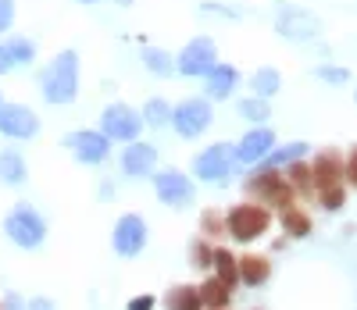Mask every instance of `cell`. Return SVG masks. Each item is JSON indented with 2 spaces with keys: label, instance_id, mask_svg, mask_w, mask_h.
<instances>
[{
  "label": "cell",
  "instance_id": "31",
  "mask_svg": "<svg viewBox=\"0 0 357 310\" xmlns=\"http://www.w3.org/2000/svg\"><path fill=\"white\" fill-rule=\"evenodd\" d=\"M236 114H240L243 121H250V125H264V121L272 118V107H268V100H261V97H243L240 104H236Z\"/></svg>",
  "mask_w": 357,
  "mask_h": 310
},
{
  "label": "cell",
  "instance_id": "44",
  "mask_svg": "<svg viewBox=\"0 0 357 310\" xmlns=\"http://www.w3.org/2000/svg\"><path fill=\"white\" fill-rule=\"evenodd\" d=\"M354 104H357V89H354Z\"/></svg>",
  "mask_w": 357,
  "mask_h": 310
},
{
  "label": "cell",
  "instance_id": "2",
  "mask_svg": "<svg viewBox=\"0 0 357 310\" xmlns=\"http://www.w3.org/2000/svg\"><path fill=\"white\" fill-rule=\"evenodd\" d=\"M40 93L54 107H65L79 97V54L61 50L54 61H47L40 72Z\"/></svg>",
  "mask_w": 357,
  "mask_h": 310
},
{
  "label": "cell",
  "instance_id": "34",
  "mask_svg": "<svg viewBox=\"0 0 357 310\" xmlns=\"http://www.w3.org/2000/svg\"><path fill=\"white\" fill-rule=\"evenodd\" d=\"M343 171H347V185H350V189H357V143H354V150L343 157Z\"/></svg>",
  "mask_w": 357,
  "mask_h": 310
},
{
  "label": "cell",
  "instance_id": "6",
  "mask_svg": "<svg viewBox=\"0 0 357 310\" xmlns=\"http://www.w3.org/2000/svg\"><path fill=\"white\" fill-rule=\"evenodd\" d=\"M236 168H240L236 164V146L232 143H211V146H204L193 157V182L225 185Z\"/></svg>",
  "mask_w": 357,
  "mask_h": 310
},
{
  "label": "cell",
  "instance_id": "24",
  "mask_svg": "<svg viewBox=\"0 0 357 310\" xmlns=\"http://www.w3.org/2000/svg\"><path fill=\"white\" fill-rule=\"evenodd\" d=\"M286 182L293 185L296 200H314V175H311V161H293L289 168H282Z\"/></svg>",
  "mask_w": 357,
  "mask_h": 310
},
{
  "label": "cell",
  "instance_id": "9",
  "mask_svg": "<svg viewBox=\"0 0 357 310\" xmlns=\"http://www.w3.org/2000/svg\"><path fill=\"white\" fill-rule=\"evenodd\" d=\"M100 132L111 139V143H136L139 132H143V114L122 100H114L100 111Z\"/></svg>",
  "mask_w": 357,
  "mask_h": 310
},
{
  "label": "cell",
  "instance_id": "21",
  "mask_svg": "<svg viewBox=\"0 0 357 310\" xmlns=\"http://www.w3.org/2000/svg\"><path fill=\"white\" fill-rule=\"evenodd\" d=\"M307 143H301V139H293V143H275V150L268 153V157L257 164V168H275V171H282V168H289L293 161H307Z\"/></svg>",
  "mask_w": 357,
  "mask_h": 310
},
{
  "label": "cell",
  "instance_id": "37",
  "mask_svg": "<svg viewBox=\"0 0 357 310\" xmlns=\"http://www.w3.org/2000/svg\"><path fill=\"white\" fill-rule=\"evenodd\" d=\"M0 307L4 310H29V300H22L18 293H8L4 300H0Z\"/></svg>",
  "mask_w": 357,
  "mask_h": 310
},
{
  "label": "cell",
  "instance_id": "40",
  "mask_svg": "<svg viewBox=\"0 0 357 310\" xmlns=\"http://www.w3.org/2000/svg\"><path fill=\"white\" fill-rule=\"evenodd\" d=\"M4 72H11V61H8V47L0 43V75H4Z\"/></svg>",
  "mask_w": 357,
  "mask_h": 310
},
{
  "label": "cell",
  "instance_id": "35",
  "mask_svg": "<svg viewBox=\"0 0 357 310\" xmlns=\"http://www.w3.org/2000/svg\"><path fill=\"white\" fill-rule=\"evenodd\" d=\"M15 25V0H0V33Z\"/></svg>",
  "mask_w": 357,
  "mask_h": 310
},
{
  "label": "cell",
  "instance_id": "28",
  "mask_svg": "<svg viewBox=\"0 0 357 310\" xmlns=\"http://www.w3.org/2000/svg\"><path fill=\"white\" fill-rule=\"evenodd\" d=\"M139 57H143V68L151 75H158V79H168L175 72V57L168 50H161V47H143Z\"/></svg>",
  "mask_w": 357,
  "mask_h": 310
},
{
  "label": "cell",
  "instance_id": "29",
  "mask_svg": "<svg viewBox=\"0 0 357 310\" xmlns=\"http://www.w3.org/2000/svg\"><path fill=\"white\" fill-rule=\"evenodd\" d=\"M139 114H143V125H151V129L172 125V104L165 97H151V100L139 107Z\"/></svg>",
  "mask_w": 357,
  "mask_h": 310
},
{
  "label": "cell",
  "instance_id": "39",
  "mask_svg": "<svg viewBox=\"0 0 357 310\" xmlns=\"http://www.w3.org/2000/svg\"><path fill=\"white\" fill-rule=\"evenodd\" d=\"M207 15H225V18H240V11L236 8H222V4H204Z\"/></svg>",
  "mask_w": 357,
  "mask_h": 310
},
{
  "label": "cell",
  "instance_id": "48",
  "mask_svg": "<svg viewBox=\"0 0 357 310\" xmlns=\"http://www.w3.org/2000/svg\"><path fill=\"white\" fill-rule=\"evenodd\" d=\"M0 104H4V100H0Z\"/></svg>",
  "mask_w": 357,
  "mask_h": 310
},
{
  "label": "cell",
  "instance_id": "15",
  "mask_svg": "<svg viewBox=\"0 0 357 310\" xmlns=\"http://www.w3.org/2000/svg\"><path fill=\"white\" fill-rule=\"evenodd\" d=\"M232 146H236V164L240 168H257L268 153L275 150V132L268 125H254L250 132H243L240 143H232Z\"/></svg>",
  "mask_w": 357,
  "mask_h": 310
},
{
  "label": "cell",
  "instance_id": "42",
  "mask_svg": "<svg viewBox=\"0 0 357 310\" xmlns=\"http://www.w3.org/2000/svg\"><path fill=\"white\" fill-rule=\"evenodd\" d=\"M118 4H122V8H129V4H132V0H118Z\"/></svg>",
  "mask_w": 357,
  "mask_h": 310
},
{
  "label": "cell",
  "instance_id": "45",
  "mask_svg": "<svg viewBox=\"0 0 357 310\" xmlns=\"http://www.w3.org/2000/svg\"><path fill=\"white\" fill-rule=\"evenodd\" d=\"M218 310H232V307H218Z\"/></svg>",
  "mask_w": 357,
  "mask_h": 310
},
{
  "label": "cell",
  "instance_id": "5",
  "mask_svg": "<svg viewBox=\"0 0 357 310\" xmlns=\"http://www.w3.org/2000/svg\"><path fill=\"white\" fill-rule=\"evenodd\" d=\"M4 235L18 246V250H40L47 242V218L33 203H15L4 214Z\"/></svg>",
  "mask_w": 357,
  "mask_h": 310
},
{
  "label": "cell",
  "instance_id": "23",
  "mask_svg": "<svg viewBox=\"0 0 357 310\" xmlns=\"http://www.w3.org/2000/svg\"><path fill=\"white\" fill-rule=\"evenodd\" d=\"M0 182L4 185H25L29 182V164L15 146L0 150Z\"/></svg>",
  "mask_w": 357,
  "mask_h": 310
},
{
  "label": "cell",
  "instance_id": "41",
  "mask_svg": "<svg viewBox=\"0 0 357 310\" xmlns=\"http://www.w3.org/2000/svg\"><path fill=\"white\" fill-rule=\"evenodd\" d=\"M97 193H100V200H111V196H114V185H111V182H100Z\"/></svg>",
  "mask_w": 357,
  "mask_h": 310
},
{
  "label": "cell",
  "instance_id": "11",
  "mask_svg": "<svg viewBox=\"0 0 357 310\" xmlns=\"http://www.w3.org/2000/svg\"><path fill=\"white\" fill-rule=\"evenodd\" d=\"M215 65H218V47H215L211 36H193L175 54V72L186 75V79H207V72Z\"/></svg>",
  "mask_w": 357,
  "mask_h": 310
},
{
  "label": "cell",
  "instance_id": "43",
  "mask_svg": "<svg viewBox=\"0 0 357 310\" xmlns=\"http://www.w3.org/2000/svg\"><path fill=\"white\" fill-rule=\"evenodd\" d=\"M79 4H97V0H79Z\"/></svg>",
  "mask_w": 357,
  "mask_h": 310
},
{
  "label": "cell",
  "instance_id": "47",
  "mask_svg": "<svg viewBox=\"0 0 357 310\" xmlns=\"http://www.w3.org/2000/svg\"><path fill=\"white\" fill-rule=\"evenodd\" d=\"M0 310H4V307H0Z\"/></svg>",
  "mask_w": 357,
  "mask_h": 310
},
{
  "label": "cell",
  "instance_id": "22",
  "mask_svg": "<svg viewBox=\"0 0 357 310\" xmlns=\"http://www.w3.org/2000/svg\"><path fill=\"white\" fill-rule=\"evenodd\" d=\"M215 278H222V282L236 293L240 289V254H232L229 246H215V268H211Z\"/></svg>",
  "mask_w": 357,
  "mask_h": 310
},
{
  "label": "cell",
  "instance_id": "32",
  "mask_svg": "<svg viewBox=\"0 0 357 310\" xmlns=\"http://www.w3.org/2000/svg\"><path fill=\"white\" fill-rule=\"evenodd\" d=\"M190 264L197 271H204V274H211V268H215V242H207V239L197 235L190 242Z\"/></svg>",
  "mask_w": 357,
  "mask_h": 310
},
{
  "label": "cell",
  "instance_id": "17",
  "mask_svg": "<svg viewBox=\"0 0 357 310\" xmlns=\"http://www.w3.org/2000/svg\"><path fill=\"white\" fill-rule=\"evenodd\" d=\"M240 89V68H232V65H218L207 72V79H204V97L207 100H229L232 93Z\"/></svg>",
  "mask_w": 357,
  "mask_h": 310
},
{
  "label": "cell",
  "instance_id": "19",
  "mask_svg": "<svg viewBox=\"0 0 357 310\" xmlns=\"http://www.w3.org/2000/svg\"><path fill=\"white\" fill-rule=\"evenodd\" d=\"M279 228L286 239H307L314 232V222H311V210H304L301 203H293L286 210H279Z\"/></svg>",
  "mask_w": 357,
  "mask_h": 310
},
{
  "label": "cell",
  "instance_id": "38",
  "mask_svg": "<svg viewBox=\"0 0 357 310\" xmlns=\"http://www.w3.org/2000/svg\"><path fill=\"white\" fill-rule=\"evenodd\" d=\"M29 310H57V303L50 296H33L29 300Z\"/></svg>",
  "mask_w": 357,
  "mask_h": 310
},
{
  "label": "cell",
  "instance_id": "46",
  "mask_svg": "<svg viewBox=\"0 0 357 310\" xmlns=\"http://www.w3.org/2000/svg\"><path fill=\"white\" fill-rule=\"evenodd\" d=\"M254 310H261V307H254Z\"/></svg>",
  "mask_w": 357,
  "mask_h": 310
},
{
  "label": "cell",
  "instance_id": "30",
  "mask_svg": "<svg viewBox=\"0 0 357 310\" xmlns=\"http://www.w3.org/2000/svg\"><path fill=\"white\" fill-rule=\"evenodd\" d=\"M8 61H11V68H29L36 61V43L29 40V36H11L8 43Z\"/></svg>",
  "mask_w": 357,
  "mask_h": 310
},
{
  "label": "cell",
  "instance_id": "26",
  "mask_svg": "<svg viewBox=\"0 0 357 310\" xmlns=\"http://www.w3.org/2000/svg\"><path fill=\"white\" fill-rule=\"evenodd\" d=\"M250 97H261V100H272L275 93L282 89V75H279V68H257L254 75H250Z\"/></svg>",
  "mask_w": 357,
  "mask_h": 310
},
{
  "label": "cell",
  "instance_id": "4",
  "mask_svg": "<svg viewBox=\"0 0 357 310\" xmlns=\"http://www.w3.org/2000/svg\"><path fill=\"white\" fill-rule=\"evenodd\" d=\"M225 228H229V239L240 242V246H254L257 239L268 235L272 228V210L254 203V200H243V203H232L225 210Z\"/></svg>",
  "mask_w": 357,
  "mask_h": 310
},
{
  "label": "cell",
  "instance_id": "10",
  "mask_svg": "<svg viewBox=\"0 0 357 310\" xmlns=\"http://www.w3.org/2000/svg\"><path fill=\"white\" fill-rule=\"evenodd\" d=\"M154 196L172 210H186L197 200V182H193V175L178 171V168L154 171Z\"/></svg>",
  "mask_w": 357,
  "mask_h": 310
},
{
  "label": "cell",
  "instance_id": "13",
  "mask_svg": "<svg viewBox=\"0 0 357 310\" xmlns=\"http://www.w3.org/2000/svg\"><path fill=\"white\" fill-rule=\"evenodd\" d=\"M65 146L75 153L79 164H89V168H100L111 157V139L100 129H75L65 136Z\"/></svg>",
  "mask_w": 357,
  "mask_h": 310
},
{
  "label": "cell",
  "instance_id": "27",
  "mask_svg": "<svg viewBox=\"0 0 357 310\" xmlns=\"http://www.w3.org/2000/svg\"><path fill=\"white\" fill-rule=\"evenodd\" d=\"M225 235H229V228H225V210H218V207L200 210V239H207V242L218 246V239H225Z\"/></svg>",
  "mask_w": 357,
  "mask_h": 310
},
{
  "label": "cell",
  "instance_id": "3",
  "mask_svg": "<svg viewBox=\"0 0 357 310\" xmlns=\"http://www.w3.org/2000/svg\"><path fill=\"white\" fill-rule=\"evenodd\" d=\"M243 193H247V200H254L268 210H286L293 203H301L293 193V185L286 182V175L275 171V168H254L243 178Z\"/></svg>",
  "mask_w": 357,
  "mask_h": 310
},
{
  "label": "cell",
  "instance_id": "7",
  "mask_svg": "<svg viewBox=\"0 0 357 310\" xmlns=\"http://www.w3.org/2000/svg\"><path fill=\"white\" fill-rule=\"evenodd\" d=\"M215 121V111H211V100L207 97H186L172 104V129L178 139H200Z\"/></svg>",
  "mask_w": 357,
  "mask_h": 310
},
{
  "label": "cell",
  "instance_id": "20",
  "mask_svg": "<svg viewBox=\"0 0 357 310\" xmlns=\"http://www.w3.org/2000/svg\"><path fill=\"white\" fill-rule=\"evenodd\" d=\"M161 307L165 310H204V300L197 286L178 282V286H168V293L161 296Z\"/></svg>",
  "mask_w": 357,
  "mask_h": 310
},
{
  "label": "cell",
  "instance_id": "36",
  "mask_svg": "<svg viewBox=\"0 0 357 310\" xmlns=\"http://www.w3.org/2000/svg\"><path fill=\"white\" fill-rule=\"evenodd\" d=\"M126 310H158V300H154L151 293H139V296H132V300L126 303Z\"/></svg>",
  "mask_w": 357,
  "mask_h": 310
},
{
  "label": "cell",
  "instance_id": "1",
  "mask_svg": "<svg viewBox=\"0 0 357 310\" xmlns=\"http://www.w3.org/2000/svg\"><path fill=\"white\" fill-rule=\"evenodd\" d=\"M311 175H314V200L321 210H343L347 207V171H343V157L340 150H318L311 157Z\"/></svg>",
  "mask_w": 357,
  "mask_h": 310
},
{
  "label": "cell",
  "instance_id": "12",
  "mask_svg": "<svg viewBox=\"0 0 357 310\" xmlns=\"http://www.w3.org/2000/svg\"><path fill=\"white\" fill-rule=\"evenodd\" d=\"M275 33H279L282 40H289V43H311V40H318V33H321V22H318V15L307 11V8L286 4V8H279V15H275Z\"/></svg>",
  "mask_w": 357,
  "mask_h": 310
},
{
  "label": "cell",
  "instance_id": "18",
  "mask_svg": "<svg viewBox=\"0 0 357 310\" xmlns=\"http://www.w3.org/2000/svg\"><path fill=\"white\" fill-rule=\"evenodd\" d=\"M272 282V257L264 254H240V286L264 289Z\"/></svg>",
  "mask_w": 357,
  "mask_h": 310
},
{
  "label": "cell",
  "instance_id": "16",
  "mask_svg": "<svg viewBox=\"0 0 357 310\" xmlns=\"http://www.w3.org/2000/svg\"><path fill=\"white\" fill-rule=\"evenodd\" d=\"M118 168H122L126 178H154L158 171V146L154 143H126L122 157H118Z\"/></svg>",
  "mask_w": 357,
  "mask_h": 310
},
{
  "label": "cell",
  "instance_id": "33",
  "mask_svg": "<svg viewBox=\"0 0 357 310\" xmlns=\"http://www.w3.org/2000/svg\"><path fill=\"white\" fill-rule=\"evenodd\" d=\"M314 79L329 82V86H347L350 82V68H343V65H318L314 68Z\"/></svg>",
  "mask_w": 357,
  "mask_h": 310
},
{
  "label": "cell",
  "instance_id": "25",
  "mask_svg": "<svg viewBox=\"0 0 357 310\" xmlns=\"http://www.w3.org/2000/svg\"><path fill=\"white\" fill-rule=\"evenodd\" d=\"M197 289H200L204 310H218V307H229V303H232V289L222 282V278H215V274H207Z\"/></svg>",
  "mask_w": 357,
  "mask_h": 310
},
{
  "label": "cell",
  "instance_id": "14",
  "mask_svg": "<svg viewBox=\"0 0 357 310\" xmlns=\"http://www.w3.org/2000/svg\"><path fill=\"white\" fill-rule=\"evenodd\" d=\"M36 132H40V114L29 104H0V136L22 143L33 139Z\"/></svg>",
  "mask_w": 357,
  "mask_h": 310
},
{
  "label": "cell",
  "instance_id": "8",
  "mask_svg": "<svg viewBox=\"0 0 357 310\" xmlns=\"http://www.w3.org/2000/svg\"><path fill=\"white\" fill-rule=\"evenodd\" d=\"M146 242H151V228H146L143 214L129 210V214H122V218L114 222V228H111V250L122 261H136L146 250Z\"/></svg>",
  "mask_w": 357,
  "mask_h": 310
}]
</instances>
